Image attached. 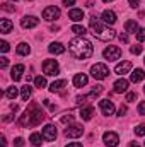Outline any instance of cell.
<instances>
[{
    "label": "cell",
    "instance_id": "obj_8",
    "mask_svg": "<svg viewBox=\"0 0 145 147\" xmlns=\"http://www.w3.org/2000/svg\"><path fill=\"white\" fill-rule=\"evenodd\" d=\"M43 139L44 140H48V142H51V140H55L56 139V127L55 125H46L44 128H43Z\"/></svg>",
    "mask_w": 145,
    "mask_h": 147
},
{
    "label": "cell",
    "instance_id": "obj_41",
    "mask_svg": "<svg viewBox=\"0 0 145 147\" xmlns=\"http://www.w3.org/2000/svg\"><path fill=\"white\" fill-rule=\"evenodd\" d=\"M138 115H142V116L145 115V101H142V103L138 105Z\"/></svg>",
    "mask_w": 145,
    "mask_h": 147
},
{
    "label": "cell",
    "instance_id": "obj_46",
    "mask_svg": "<svg viewBox=\"0 0 145 147\" xmlns=\"http://www.w3.org/2000/svg\"><path fill=\"white\" fill-rule=\"evenodd\" d=\"M63 3L68 7V5H73V3H75V0H63Z\"/></svg>",
    "mask_w": 145,
    "mask_h": 147
},
{
    "label": "cell",
    "instance_id": "obj_11",
    "mask_svg": "<svg viewBox=\"0 0 145 147\" xmlns=\"http://www.w3.org/2000/svg\"><path fill=\"white\" fill-rule=\"evenodd\" d=\"M99 108L103 111V115H106V116H109V115L114 113V105H113V101H109V99H101V101H99Z\"/></svg>",
    "mask_w": 145,
    "mask_h": 147
},
{
    "label": "cell",
    "instance_id": "obj_3",
    "mask_svg": "<svg viewBox=\"0 0 145 147\" xmlns=\"http://www.w3.org/2000/svg\"><path fill=\"white\" fill-rule=\"evenodd\" d=\"M89 26H91L92 34L97 38V39H101V41H109V39H113V38L116 36V31L104 28V26L101 24V21H99L96 16H92V17L89 19Z\"/></svg>",
    "mask_w": 145,
    "mask_h": 147
},
{
    "label": "cell",
    "instance_id": "obj_30",
    "mask_svg": "<svg viewBox=\"0 0 145 147\" xmlns=\"http://www.w3.org/2000/svg\"><path fill=\"white\" fill-rule=\"evenodd\" d=\"M34 86H36L38 89H43V87L46 86V79L41 77V75H38L36 79H34Z\"/></svg>",
    "mask_w": 145,
    "mask_h": 147
},
{
    "label": "cell",
    "instance_id": "obj_10",
    "mask_svg": "<svg viewBox=\"0 0 145 147\" xmlns=\"http://www.w3.org/2000/svg\"><path fill=\"white\" fill-rule=\"evenodd\" d=\"M38 24H39V19H38V17H34V16H26V17H22V21H21V26H22L24 29L36 28Z\"/></svg>",
    "mask_w": 145,
    "mask_h": 147
},
{
    "label": "cell",
    "instance_id": "obj_44",
    "mask_svg": "<svg viewBox=\"0 0 145 147\" xmlns=\"http://www.w3.org/2000/svg\"><path fill=\"white\" fill-rule=\"evenodd\" d=\"M128 2H130V5H132V7H137V5L140 3V0H128Z\"/></svg>",
    "mask_w": 145,
    "mask_h": 147
},
{
    "label": "cell",
    "instance_id": "obj_25",
    "mask_svg": "<svg viewBox=\"0 0 145 147\" xmlns=\"http://www.w3.org/2000/svg\"><path fill=\"white\" fill-rule=\"evenodd\" d=\"M31 142H33V146H41L43 144V135L41 134H38V132H34V134H31V139H29Z\"/></svg>",
    "mask_w": 145,
    "mask_h": 147
},
{
    "label": "cell",
    "instance_id": "obj_15",
    "mask_svg": "<svg viewBox=\"0 0 145 147\" xmlns=\"http://www.w3.org/2000/svg\"><path fill=\"white\" fill-rule=\"evenodd\" d=\"M130 70H132V62H121V63H118L116 69H114V72L118 74V75H123V74L130 72Z\"/></svg>",
    "mask_w": 145,
    "mask_h": 147
},
{
    "label": "cell",
    "instance_id": "obj_42",
    "mask_svg": "<svg viewBox=\"0 0 145 147\" xmlns=\"http://www.w3.org/2000/svg\"><path fill=\"white\" fill-rule=\"evenodd\" d=\"M119 41H121V43H128V34H126V33H121V34H119Z\"/></svg>",
    "mask_w": 145,
    "mask_h": 147
},
{
    "label": "cell",
    "instance_id": "obj_5",
    "mask_svg": "<svg viewBox=\"0 0 145 147\" xmlns=\"http://www.w3.org/2000/svg\"><path fill=\"white\" fill-rule=\"evenodd\" d=\"M43 72L44 75H58L60 74V67L56 60H44L43 62Z\"/></svg>",
    "mask_w": 145,
    "mask_h": 147
},
{
    "label": "cell",
    "instance_id": "obj_43",
    "mask_svg": "<svg viewBox=\"0 0 145 147\" xmlns=\"http://www.w3.org/2000/svg\"><path fill=\"white\" fill-rule=\"evenodd\" d=\"M126 106H121V108H119V111H118V115H119V116H125V115H126Z\"/></svg>",
    "mask_w": 145,
    "mask_h": 147
},
{
    "label": "cell",
    "instance_id": "obj_28",
    "mask_svg": "<svg viewBox=\"0 0 145 147\" xmlns=\"http://www.w3.org/2000/svg\"><path fill=\"white\" fill-rule=\"evenodd\" d=\"M21 98H22V101H28V99L31 98V87H29L28 84L22 87V91H21Z\"/></svg>",
    "mask_w": 145,
    "mask_h": 147
},
{
    "label": "cell",
    "instance_id": "obj_14",
    "mask_svg": "<svg viewBox=\"0 0 145 147\" xmlns=\"http://www.w3.org/2000/svg\"><path fill=\"white\" fill-rule=\"evenodd\" d=\"M12 29H14L12 21H9V19H2V21H0V33H2V34H9Z\"/></svg>",
    "mask_w": 145,
    "mask_h": 147
},
{
    "label": "cell",
    "instance_id": "obj_19",
    "mask_svg": "<svg viewBox=\"0 0 145 147\" xmlns=\"http://www.w3.org/2000/svg\"><path fill=\"white\" fill-rule=\"evenodd\" d=\"M103 22L104 24H114L116 22V14L113 10H104L103 12Z\"/></svg>",
    "mask_w": 145,
    "mask_h": 147
},
{
    "label": "cell",
    "instance_id": "obj_21",
    "mask_svg": "<svg viewBox=\"0 0 145 147\" xmlns=\"http://www.w3.org/2000/svg\"><path fill=\"white\" fill-rule=\"evenodd\" d=\"M130 79H132V82H140V80H144L145 79V70L142 69H135L132 75H130Z\"/></svg>",
    "mask_w": 145,
    "mask_h": 147
},
{
    "label": "cell",
    "instance_id": "obj_24",
    "mask_svg": "<svg viewBox=\"0 0 145 147\" xmlns=\"http://www.w3.org/2000/svg\"><path fill=\"white\" fill-rule=\"evenodd\" d=\"M65 86H67V80H56V82H53L50 86V91L51 92H62Z\"/></svg>",
    "mask_w": 145,
    "mask_h": 147
},
{
    "label": "cell",
    "instance_id": "obj_49",
    "mask_svg": "<svg viewBox=\"0 0 145 147\" xmlns=\"http://www.w3.org/2000/svg\"><path fill=\"white\" fill-rule=\"evenodd\" d=\"M10 110H12L14 113H15V111L19 110V108H17V105H10Z\"/></svg>",
    "mask_w": 145,
    "mask_h": 147
},
{
    "label": "cell",
    "instance_id": "obj_37",
    "mask_svg": "<svg viewBox=\"0 0 145 147\" xmlns=\"http://www.w3.org/2000/svg\"><path fill=\"white\" fill-rule=\"evenodd\" d=\"M70 121H73V116L72 115H65V116H62V123H70Z\"/></svg>",
    "mask_w": 145,
    "mask_h": 147
},
{
    "label": "cell",
    "instance_id": "obj_33",
    "mask_svg": "<svg viewBox=\"0 0 145 147\" xmlns=\"http://www.w3.org/2000/svg\"><path fill=\"white\" fill-rule=\"evenodd\" d=\"M142 50H144V48H142L140 45H135V46H132V48H130V51H132L133 55H140V53H142Z\"/></svg>",
    "mask_w": 145,
    "mask_h": 147
},
{
    "label": "cell",
    "instance_id": "obj_38",
    "mask_svg": "<svg viewBox=\"0 0 145 147\" xmlns=\"http://www.w3.org/2000/svg\"><path fill=\"white\" fill-rule=\"evenodd\" d=\"M22 146H24V139L22 137H17L14 140V147H22Z\"/></svg>",
    "mask_w": 145,
    "mask_h": 147
},
{
    "label": "cell",
    "instance_id": "obj_1",
    "mask_svg": "<svg viewBox=\"0 0 145 147\" xmlns=\"http://www.w3.org/2000/svg\"><path fill=\"white\" fill-rule=\"evenodd\" d=\"M68 50H70V53H72L73 57L79 58V60H87V58H91L94 55L92 45L87 39H84V38H75V39H72L68 43Z\"/></svg>",
    "mask_w": 145,
    "mask_h": 147
},
{
    "label": "cell",
    "instance_id": "obj_20",
    "mask_svg": "<svg viewBox=\"0 0 145 147\" xmlns=\"http://www.w3.org/2000/svg\"><path fill=\"white\" fill-rule=\"evenodd\" d=\"M48 50H50V53H55V55H62V53H65V46H63L62 43H51Z\"/></svg>",
    "mask_w": 145,
    "mask_h": 147
},
{
    "label": "cell",
    "instance_id": "obj_13",
    "mask_svg": "<svg viewBox=\"0 0 145 147\" xmlns=\"http://www.w3.org/2000/svg\"><path fill=\"white\" fill-rule=\"evenodd\" d=\"M82 134H84V128H82L80 125H73V127H68V128L65 130V137H68V139L80 137Z\"/></svg>",
    "mask_w": 145,
    "mask_h": 147
},
{
    "label": "cell",
    "instance_id": "obj_9",
    "mask_svg": "<svg viewBox=\"0 0 145 147\" xmlns=\"http://www.w3.org/2000/svg\"><path fill=\"white\" fill-rule=\"evenodd\" d=\"M103 140H104V144L108 147H116L119 144V137H118L114 132H106V134L103 135Z\"/></svg>",
    "mask_w": 145,
    "mask_h": 147
},
{
    "label": "cell",
    "instance_id": "obj_16",
    "mask_svg": "<svg viewBox=\"0 0 145 147\" xmlns=\"http://www.w3.org/2000/svg\"><path fill=\"white\" fill-rule=\"evenodd\" d=\"M22 72H24V65H22V63H19V65H14V67H12V72H10L12 80H21Z\"/></svg>",
    "mask_w": 145,
    "mask_h": 147
},
{
    "label": "cell",
    "instance_id": "obj_6",
    "mask_svg": "<svg viewBox=\"0 0 145 147\" xmlns=\"http://www.w3.org/2000/svg\"><path fill=\"white\" fill-rule=\"evenodd\" d=\"M103 55H104V58L109 60V62L118 60V58L121 57V48H119V46H108V48L103 51Z\"/></svg>",
    "mask_w": 145,
    "mask_h": 147
},
{
    "label": "cell",
    "instance_id": "obj_2",
    "mask_svg": "<svg viewBox=\"0 0 145 147\" xmlns=\"http://www.w3.org/2000/svg\"><path fill=\"white\" fill-rule=\"evenodd\" d=\"M43 120H44V113L41 111V108L38 106L36 103H33V105H29L28 110L21 115L19 125L21 127H36Z\"/></svg>",
    "mask_w": 145,
    "mask_h": 147
},
{
    "label": "cell",
    "instance_id": "obj_52",
    "mask_svg": "<svg viewBox=\"0 0 145 147\" xmlns=\"http://www.w3.org/2000/svg\"><path fill=\"white\" fill-rule=\"evenodd\" d=\"M144 91H145V87H144Z\"/></svg>",
    "mask_w": 145,
    "mask_h": 147
},
{
    "label": "cell",
    "instance_id": "obj_47",
    "mask_svg": "<svg viewBox=\"0 0 145 147\" xmlns=\"http://www.w3.org/2000/svg\"><path fill=\"white\" fill-rule=\"evenodd\" d=\"M128 147H140L137 142H128Z\"/></svg>",
    "mask_w": 145,
    "mask_h": 147
},
{
    "label": "cell",
    "instance_id": "obj_36",
    "mask_svg": "<svg viewBox=\"0 0 145 147\" xmlns=\"http://www.w3.org/2000/svg\"><path fill=\"white\" fill-rule=\"evenodd\" d=\"M135 99H137V92H128V94H126V101H128V103H133Z\"/></svg>",
    "mask_w": 145,
    "mask_h": 147
},
{
    "label": "cell",
    "instance_id": "obj_7",
    "mask_svg": "<svg viewBox=\"0 0 145 147\" xmlns=\"http://www.w3.org/2000/svg\"><path fill=\"white\" fill-rule=\"evenodd\" d=\"M58 17H60V9L55 7V5H50V7H46L43 10V19L44 21H55Z\"/></svg>",
    "mask_w": 145,
    "mask_h": 147
},
{
    "label": "cell",
    "instance_id": "obj_50",
    "mask_svg": "<svg viewBox=\"0 0 145 147\" xmlns=\"http://www.w3.org/2000/svg\"><path fill=\"white\" fill-rule=\"evenodd\" d=\"M12 120V116L10 115H7V116H3V121H10Z\"/></svg>",
    "mask_w": 145,
    "mask_h": 147
},
{
    "label": "cell",
    "instance_id": "obj_17",
    "mask_svg": "<svg viewBox=\"0 0 145 147\" xmlns=\"http://www.w3.org/2000/svg\"><path fill=\"white\" fill-rule=\"evenodd\" d=\"M87 75L85 74H75V77H73V86L75 87H84L85 84H87Z\"/></svg>",
    "mask_w": 145,
    "mask_h": 147
},
{
    "label": "cell",
    "instance_id": "obj_35",
    "mask_svg": "<svg viewBox=\"0 0 145 147\" xmlns=\"http://www.w3.org/2000/svg\"><path fill=\"white\" fill-rule=\"evenodd\" d=\"M137 39H138V41H145V28L138 29V33H137Z\"/></svg>",
    "mask_w": 145,
    "mask_h": 147
},
{
    "label": "cell",
    "instance_id": "obj_12",
    "mask_svg": "<svg viewBox=\"0 0 145 147\" xmlns=\"http://www.w3.org/2000/svg\"><path fill=\"white\" fill-rule=\"evenodd\" d=\"M128 86H130V82H128L126 79H118V80L113 84V89H114L116 94H121V92H126V91H128Z\"/></svg>",
    "mask_w": 145,
    "mask_h": 147
},
{
    "label": "cell",
    "instance_id": "obj_40",
    "mask_svg": "<svg viewBox=\"0 0 145 147\" xmlns=\"http://www.w3.org/2000/svg\"><path fill=\"white\" fill-rule=\"evenodd\" d=\"M2 9H3L5 12H14V7H12L10 3H2Z\"/></svg>",
    "mask_w": 145,
    "mask_h": 147
},
{
    "label": "cell",
    "instance_id": "obj_45",
    "mask_svg": "<svg viewBox=\"0 0 145 147\" xmlns=\"http://www.w3.org/2000/svg\"><path fill=\"white\" fill-rule=\"evenodd\" d=\"M65 147H82V144L80 142H72V144H68V146H65Z\"/></svg>",
    "mask_w": 145,
    "mask_h": 147
},
{
    "label": "cell",
    "instance_id": "obj_32",
    "mask_svg": "<svg viewBox=\"0 0 145 147\" xmlns=\"http://www.w3.org/2000/svg\"><path fill=\"white\" fill-rule=\"evenodd\" d=\"M135 135H137V137L145 135V123H144V125H138V127L135 128Z\"/></svg>",
    "mask_w": 145,
    "mask_h": 147
},
{
    "label": "cell",
    "instance_id": "obj_34",
    "mask_svg": "<svg viewBox=\"0 0 145 147\" xmlns=\"http://www.w3.org/2000/svg\"><path fill=\"white\" fill-rule=\"evenodd\" d=\"M7 65H9V58L7 57H2L0 58V69L3 70V69H7Z\"/></svg>",
    "mask_w": 145,
    "mask_h": 147
},
{
    "label": "cell",
    "instance_id": "obj_4",
    "mask_svg": "<svg viewBox=\"0 0 145 147\" xmlns=\"http://www.w3.org/2000/svg\"><path fill=\"white\" fill-rule=\"evenodd\" d=\"M91 74H92L94 79L103 80V79H106V77L109 75V69L104 65V63H96V65L91 67Z\"/></svg>",
    "mask_w": 145,
    "mask_h": 147
},
{
    "label": "cell",
    "instance_id": "obj_31",
    "mask_svg": "<svg viewBox=\"0 0 145 147\" xmlns=\"http://www.w3.org/2000/svg\"><path fill=\"white\" fill-rule=\"evenodd\" d=\"M101 92H103V86H96V87L89 92V96H87V98H97Z\"/></svg>",
    "mask_w": 145,
    "mask_h": 147
},
{
    "label": "cell",
    "instance_id": "obj_23",
    "mask_svg": "<svg viewBox=\"0 0 145 147\" xmlns=\"http://www.w3.org/2000/svg\"><path fill=\"white\" fill-rule=\"evenodd\" d=\"M125 29H126V33H138V24H137V21H133V19H130V21H126L125 22Z\"/></svg>",
    "mask_w": 145,
    "mask_h": 147
},
{
    "label": "cell",
    "instance_id": "obj_22",
    "mask_svg": "<svg viewBox=\"0 0 145 147\" xmlns=\"http://www.w3.org/2000/svg\"><path fill=\"white\" fill-rule=\"evenodd\" d=\"M92 115H94V110H92V106H87V108H80V118H82L84 121H89V120L92 118Z\"/></svg>",
    "mask_w": 145,
    "mask_h": 147
},
{
    "label": "cell",
    "instance_id": "obj_26",
    "mask_svg": "<svg viewBox=\"0 0 145 147\" xmlns=\"http://www.w3.org/2000/svg\"><path fill=\"white\" fill-rule=\"evenodd\" d=\"M29 51H31L29 45H26V43L17 45V55H29Z\"/></svg>",
    "mask_w": 145,
    "mask_h": 147
},
{
    "label": "cell",
    "instance_id": "obj_51",
    "mask_svg": "<svg viewBox=\"0 0 145 147\" xmlns=\"http://www.w3.org/2000/svg\"><path fill=\"white\" fill-rule=\"evenodd\" d=\"M103 2H106V3H108V2H113V0H103Z\"/></svg>",
    "mask_w": 145,
    "mask_h": 147
},
{
    "label": "cell",
    "instance_id": "obj_48",
    "mask_svg": "<svg viewBox=\"0 0 145 147\" xmlns=\"http://www.w3.org/2000/svg\"><path fill=\"white\" fill-rule=\"evenodd\" d=\"M0 142H2V147H5V146H7V142H5V137H3V135H2V139H0Z\"/></svg>",
    "mask_w": 145,
    "mask_h": 147
},
{
    "label": "cell",
    "instance_id": "obj_18",
    "mask_svg": "<svg viewBox=\"0 0 145 147\" xmlns=\"http://www.w3.org/2000/svg\"><path fill=\"white\" fill-rule=\"evenodd\" d=\"M68 17L72 19V21H82L84 19V10L82 9H70L68 10Z\"/></svg>",
    "mask_w": 145,
    "mask_h": 147
},
{
    "label": "cell",
    "instance_id": "obj_39",
    "mask_svg": "<svg viewBox=\"0 0 145 147\" xmlns=\"http://www.w3.org/2000/svg\"><path fill=\"white\" fill-rule=\"evenodd\" d=\"M9 48H10V46H9V43H7V41H2V43H0V50H2L3 53H7V51H9Z\"/></svg>",
    "mask_w": 145,
    "mask_h": 147
},
{
    "label": "cell",
    "instance_id": "obj_29",
    "mask_svg": "<svg viewBox=\"0 0 145 147\" xmlns=\"http://www.w3.org/2000/svg\"><path fill=\"white\" fill-rule=\"evenodd\" d=\"M72 33L73 34H77V36H84L87 31H85L84 26H77V24H75V26H72Z\"/></svg>",
    "mask_w": 145,
    "mask_h": 147
},
{
    "label": "cell",
    "instance_id": "obj_27",
    "mask_svg": "<svg viewBox=\"0 0 145 147\" xmlns=\"http://www.w3.org/2000/svg\"><path fill=\"white\" fill-rule=\"evenodd\" d=\"M17 94H19V89H17L15 86H12V87H9V89L5 91V96H7L9 99H15V98H17Z\"/></svg>",
    "mask_w": 145,
    "mask_h": 147
}]
</instances>
